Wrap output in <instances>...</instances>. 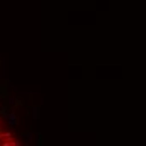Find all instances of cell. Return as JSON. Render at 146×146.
Returning a JSON list of instances; mask_svg holds the SVG:
<instances>
[{
  "mask_svg": "<svg viewBox=\"0 0 146 146\" xmlns=\"http://www.w3.org/2000/svg\"><path fill=\"white\" fill-rule=\"evenodd\" d=\"M12 81L10 79H7V81H3V82H0V98L3 99V101L7 102V99H9V84H10Z\"/></svg>",
  "mask_w": 146,
  "mask_h": 146,
  "instance_id": "1",
  "label": "cell"
},
{
  "mask_svg": "<svg viewBox=\"0 0 146 146\" xmlns=\"http://www.w3.org/2000/svg\"><path fill=\"white\" fill-rule=\"evenodd\" d=\"M7 123H9V126H17V123H19V119H17V113L15 111H9V114H7Z\"/></svg>",
  "mask_w": 146,
  "mask_h": 146,
  "instance_id": "2",
  "label": "cell"
},
{
  "mask_svg": "<svg viewBox=\"0 0 146 146\" xmlns=\"http://www.w3.org/2000/svg\"><path fill=\"white\" fill-rule=\"evenodd\" d=\"M32 116H34V119H39V117H40V108H39V106H34Z\"/></svg>",
  "mask_w": 146,
  "mask_h": 146,
  "instance_id": "3",
  "label": "cell"
},
{
  "mask_svg": "<svg viewBox=\"0 0 146 146\" xmlns=\"http://www.w3.org/2000/svg\"><path fill=\"white\" fill-rule=\"evenodd\" d=\"M22 106H24V99H22V98H15L14 108L15 109H19V108H22Z\"/></svg>",
  "mask_w": 146,
  "mask_h": 146,
  "instance_id": "4",
  "label": "cell"
},
{
  "mask_svg": "<svg viewBox=\"0 0 146 146\" xmlns=\"http://www.w3.org/2000/svg\"><path fill=\"white\" fill-rule=\"evenodd\" d=\"M7 114H9V109H7V108L3 106V108L0 109V116H7Z\"/></svg>",
  "mask_w": 146,
  "mask_h": 146,
  "instance_id": "5",
  "label": "cell"
},
{
  "mask_svg": "<svg viewBox=\"0 0 146 146\" xmlns=\"http://www.w3.org/2000/svg\"><path fill=\"white\" fill-rule=\"evenodd\" d=\"M24 136H25V139H27L29 143H30V141H32V134H30L29 131H25V133H24Z\"/></svg>",
  "mask_w": 146,
  "mask_h": 146,
  "instance_id": "6",
  "label": "cell"
},
{
  "mask_svg": "<svg viewBox=\"0 0 146 146\" xmlns=\"http://www.w3.org/2000/svg\"><path fill=\"white\" fill-rule=\"evenodd\" d=\"M42 143H44V134L39 133V145H42Z\"/></svg>",
  "mask_w": 146,
  "mask_h": 146,
  "instance_id": "7",
  "label": "cell"
}]
</instances>
